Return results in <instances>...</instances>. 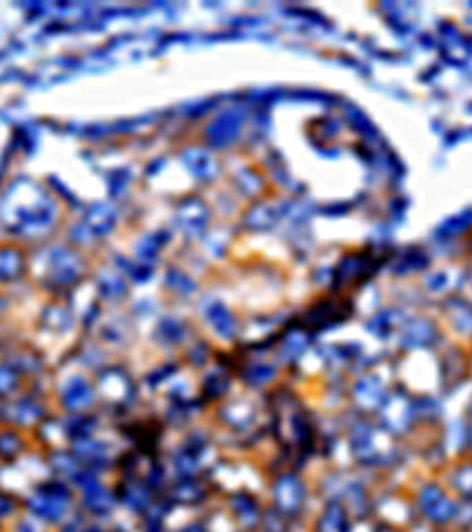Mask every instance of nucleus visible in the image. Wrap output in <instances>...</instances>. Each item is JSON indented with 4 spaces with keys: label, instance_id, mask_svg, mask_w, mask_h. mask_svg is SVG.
<instances>
[{
    "label": "nucleus",
    "instance_id": "nucleus-1",
    "mask_svg": "<svg viewBox=\"0 0 472 532\" xmlns=\"http://www.w3.org/2000/svg\"><path fill=\"white\" fill-rule=\"evenodd\" d=\"M319 532H345V520H342V516L338 511H333L331 516L321 520Z\"/></svg>",
    "mask_w": 472,
    "mask_h": 532
},
{
    "label": "nucleus",
    "instance_id": "nucleus-2",
    "mask_svg": "<svg viewBox=\"0 0 472 532\" xmlns=\"http://www.w3.org/2000/svg\"><path fill=\"white\" fill-rule=\"evenodd\" d=\"M185 532H203V530H198V528H192V530H185Z\"/></svg>",
    "mask_w": 472,
    "mask_h": 532
}]
</instances>
